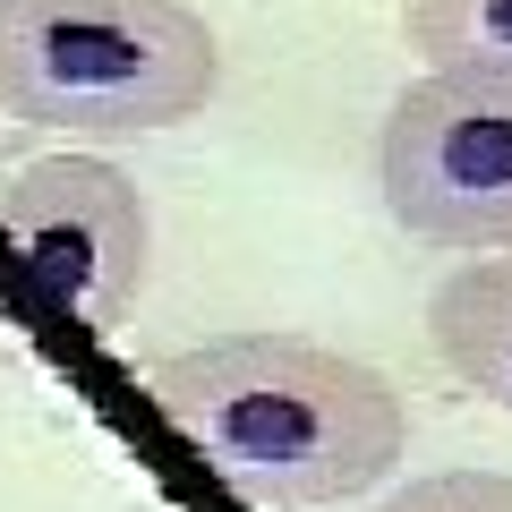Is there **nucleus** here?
<instances>
[{
    "label": "nucleus",
    "instance_id": "f257e3e1",
    "mask_svg": "<svg viewBox=\"0 0 512 512\" xmlns=\"http://www.w3.org/2000/svg\"><path fill=\"white\" fill-rule=\"evenodd\" d=\"M163 427L256 512H316L384 487L410 453L393 376L308 333H222L154 367Z\"/></svg>",
    "mask_w": 512,
    "mask_h": 512
},
{
    "label": "nucleus",
    "instance_id": "f03ea898",
    "mask_svg": "<svg viewBox=\"0 0 512 512\" xmlns=\"http://www.w3.org/2000/svg\"><path fill=\"white\" fill-rule=\"evenodd\" d=\"M222 43L197 0H0V120L146 137L214 103Z\"/></svg>",
    "mask_w": 512,
    "mask_h": 512
},
{
    "label": "nucleus",
    "instance_id": "7ed1b4c3",
    "mask_svg": "<svg viewBox=\"0 0 512 512\" xmlns=\"http://www.w3.org/2000/svg\"><path fill=\"white\" fill-rule=\"evenodd\" d=\"M384 214L419 248L512 256V69H427L376 137Z\"/></svg>",
    "mask_w": 512,
    "mask_h": 512
},
{
    "label": "nucleus",
    "instance_id": "20e7f679",
    "mask_svg": "<svg viewBox=\"0 0 512 512\" xmlns=\"http://www.w3.org/2000/svg\"><path fill=\"white\" fill-rule=\"evenodd\" d=\"M0 231L35 291L86 333H120L154 274L146 188L103 154H43L0 180Z\"/></svg>",
    "mask_w": 512,
    "mask_h": 512
},
{
    "label": "nucleus",
    "instance_id": "39448f33",
    "mask_svg": "<svg viewBox=\"0 0 512 512\" xmlns=\"http://www.w3.org/2000/svg\"><path fill=\"white\" fill-rule=\"evenodd\" d=\"M427 333H436V359L478 402H495L512 419V256L453 265L436 282V299H427Z\"/></svg>",
    "mask_w": 512,
    "mask_h": 512
},
{
    "label": "nucleus",
    "instance_id": "423d86ee",
    "mask_svg": "<svg viewBox=\"0 0 512 512\" xmlns=\"http://www.w3.org/2000/svg\"><path fill=\"white\" fill-rule=\"evenodd\" d=\"M402 43L427 69H512V0H410Z\"/></svg>",
    "mask_w": 512,
    "mask_h": 512
},
{
    "label": "nucleus",
    "instance_id": "0eeeda50",
    "mask_svg": "<svg viewBox=\"0 0 512 512\" xmlns=\"http://www.w3.org/2000/svg\"><path fill=\"white\" fill-rule=\"evenodd\" d=\"M376 512H512V478L504 470H427L410 487H393Z\"/></svg>",
    "mask_w": 512,
    "mask_h": 512
}]
</instances>
